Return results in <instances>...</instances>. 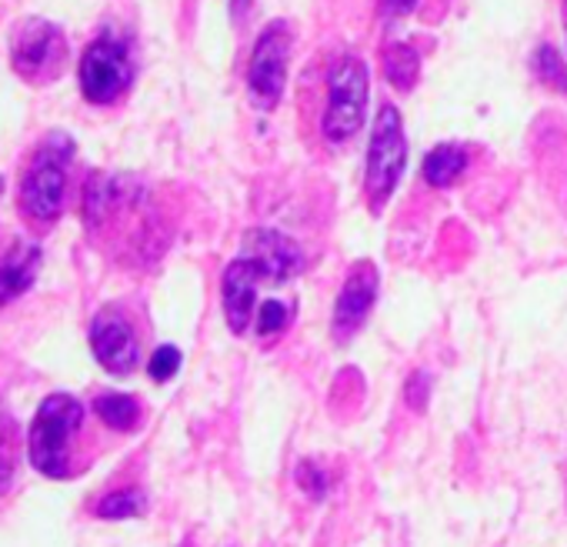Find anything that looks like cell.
I'll use <instances>...</instances> for the list:
<instances>
[{"instance_id": "obj_1", "label": "cell", "mask_w": 567, "mask_h": 547, "mask_svg": "<svg viewBox=\"0 0 567 547\" xmlns=\"http://www.w3.org/2000/svg\"><path fill=\"white\" fill-rule=\"evenodd\" d=\"M81 214L87 230L127 264L157 260L171 240L164 217L151 204V194L134 177L94 171L84 184Z\"/></svg>"}, {"instance_id": "obj_2", "label": "cell", "mask_w": 567, "mask_h": 547, "mask_svg": "<svg viewBox=\"0 0 567 547\" xmlns=\"http://www.w3.org/2000/svg\"><path fill=\"white\" fill-rule=\"evenodd\" d=\"M87 411L71 394H51L41 401L31 434H28V457L31 464L54 481L78 477L87 471L91 444H87Z\"/></svg>"}, {"instance_id": "obj_3", "label": "cell", "mask_w": 567, "mask_h": 547, "mask_svg": "<svg viewBox=\"0 0 567 547\" xmlns=\"http://www.w3.org/2000/svg\"><path fill=\"white\" fill-rule=\"evenodd\" d=\"M74 154H78V144L64 131H51L38 144V151L24 171V180H21V210L28 220L48 227L64 214L68 171L74 164Z\"/></svg>"}, {"instance_id": "obj_4", "label": "cell", "mask_w": 567, "mask_h": 547, "mask_svg": "<svg viewBox=\"0 0 567 547\" xmlns=\"http://www.w3.org/2000/svg\"><path fill=\"white\" fill-rule=\"evenodd\" d=\"M368 91H371V74L358 54H344L338 64H331V71H328V107L321 117V137L331 147L348 144L364 127Z\"/></svg>"}, {"instance_id": "obj_5", "label": "cell", "mask_w": 567, "mask_h": 547, "mask_svg": "<svg viewBox=\"0 0 567 547\" xmlns=\"http://www.w3.org/2000/svg\"><path fill=\"white\" fill-rule=\"evenodd\" d=\"M408 167V137H404V117L394 104H381L371 131L368 147V171H364V194L368 207L374 214L384 210L391 194L401 184V174Z\"/></svg>"}, {"instance_id": "obj_6", "label": "cell", "mask_w": 567, "mask_h": 547, "mask_svg": "<svg viewBox=\"0 0 567 547\" xmlns=\"http://www.w3.org/2000/svg\"><path fill=\"white\" fill-rule=\"evenodd\" d=\"M78 81H81V94L87 104H114L117 97L127 94V87L134 84V54L131 44L124 38H117L114 31L97 34L81 58L78 68Z\"/></svg>"}, {"instance_id": "obj_7", "label": "cell", "mask_w": 567, "mask_h": 547, "mask_svg": "<svg viewBox=\"0 0 567 547\" xmlns=\"http://www.w3.org/2000/svg\"><path fill=\"white\" fill-rule=\"evenodd\" d=\"M295 48V31L288 21H274L254 41L247 61V94L257 111H274L288 87V61Z\"/></svg>"}, {"instance_id": "obj_8", "label": "cell", "mask_w": 567, "mask_h": 547, "mask_svg": "<svg viewBox=\"0 0 567 547\" xmlns=\"http://www.w3.org/2000/svg\"><path fill=\"white\" fill-rule=\"evenodd\" d=\"M68 41L54 21L31 18L18 28L11 41V64L28 84H48L64 71Z\"/></svg>"}, {"instance_id": "obj_9", "label": "cell", "mask_w": 567, "mask_h": 547, "mask_svg": "<svg viewBox=\"0 0 567 547\" xmlns=\"http://www.w3.org/2000/svg\"><path fill=\"white\" fill-rule=\"evenodd\" d=\"M91 351L107 374H131L141 364V338L131 314L121 308H104L91 321Z\"/></svg>"}, {"instance_id": "obj_10", "label": "cell", "mask_w": 567, "mask_h": 547, "mask_svg": "<svg viewBox=\"0 0 567 547\" xmlns=\"http://www.w3.org/2000/svg\"><path fill=\"white\" fill-rule=\"evenodd\" d=\"M378 288H381V274H378V267L371 260H358L348 270V281H344V288L338 295L334 321H331V331H334L338 344H348V341L358 338V331L371 318V308L378 301Z\"/></svg>"}, {"instance_id": "obj_11", "label": "cell", "mask_w": 567, "mask_h": 547, "mask_svg": "<svg viewBox=\"0 0 567 547\" xmlns=\"http://www.w3.org/2000/svg\"><path fill=\"white\" fill-rule=\"evenodd\" d=\"M244 257L257 264L264 285H288L308 267L305 250L288 234L270 230V227H254L244 234Z\"/></svg>"}, {"instance_id": "obj_12", "label": "cell", "mask_w": 567, "mask_h": 547, "mask_svg": "<svg viewBox=\"0 0 567 547\" xmlns=\"http://www.w3.org/2000/svg\"><path fill=\"white\" fill-rule=\"evenodd\" d=\"M264 278L250 257H237L227 264L224 278H220V305H224V318L227 328L240 338L250 331L254 311H257V291H260Z\"/></svg>"}, {"instance_id": "obj_13", "label": "cell", "mask_w": 567, "mask_h": 547, "mask_svg": "<svg viewBox=\"0 0 567 547\" xmlns=\"http://www.w3.org/2000/svg\"><path fill=\"white\" fill-rule=\"evenodd\" d=\"M41 260H44L41 247L24 237H14L4 247V254H0V308L18 301L38 281Z\"/></svg>"}, {"instance_id": "obj_14", "label": "cell", "mask_w": 567, "mask_h": 547, "mask_svg": "<svg viewBox=\"0 0 567 547\" xmlns=\"http://www.w3.org/2000/svg\"><path fill=\"white\" fill-rule=\"evenodd\" d=\"M464 171H467V151L461 144H437L424 157V167H421L431 187H451Z\"/></svg>"}, {"instance_id": "obj_15", "label": "cell", "mask_w": 567, "mask_h": 547, "mask_svg": "<svg viewBox=\"0 0 567 547\" xmlns=\"http://www.w3.org/2000/svg\"><path fill=\"white\" fill-rule=\"evenodd\" d=\"M97 417L111 427V431H134L141 424V404L131 394L121 391H107L94 401Z\"/></svg>"}, {"instance_id": "obj_16", "label": "cell", "mask_w": 567, "mask_h": 547, "mask_svg": "<svg viewBox=\"0 0 567 547\" xmlns=\"http://www.w3.org/2000/svg\"><path fill=\"white\" fill-rule=\"evenodd\" d=\"M384 74L398 91H411L421 74V54L411 44H391L384 51Z\"/></svg>"}, {"instance_id": "obj_17", "label": "cell", "mask_w": 567, "mask_h": 547, "mask_svg": "<svg viewBox=\"0 0 567 547\" xmlns=\"http://www.w3.org/2000/svg\"><path fill=\"white\" fill-rule=\"evenodd\" d=\"M147 510V494L141 487H121L97 500V517L104 520H131Z\"/></svg>"}, {"instance_id": "obj_18", "label": "cell", "mask_w": 567, "mask_h": 547, "mask_svg": "<svg viewBox=\"0 0 567 547\" xmlns=\"http://www.w3.org/2000/svg\"><path fill=\"white\" fill-rule=\"evenodd\" d=\"M18 471V424L0 407V494H8Z\"/></svg>"}, {"instance_id": "obj_19", "label": "cell", "mask_w": 567, "mask_h": 547, "mask_svg": "<svg viewBox=\"0 0 567 547\" xmlns=\"http://www.w3.org/2000/svg\"><path fill=\"white\" fill-rule=\"evenodd\" d=\"M530 68H534V78H537L540 84L554 87L557 94H567V64H564V58L557 54L554 44H540V48L534 51Z\"/></svg>"}, {"instance_id": "obj_20", "label": "cell", "mask_w": 567, "mask_h": 547, "mask_svg": "<svg viewBox=\"0 0 567 547\" xmlns=\"http://www.w3.org/2000/svg\"><path fill=\"white\" fill-rule=\"evenodd\" d=\"M291 318H295V311H291L288 305H284V301H260L254 331H257L260 341H270V338H277V334L288 331Z\"/></svg>"}, {"instance_id": "obj_21", "label": "cell", "mask_w": 567, "mask_h": 547, "mask_svg": "<svg viewBox=\"0 0 567 547\" xmlns=\"http://www.w3.org/2000/svg\"><path fill=\"white\" fill-rule=\"evenodd\" d=\"M181 371V351L177 348H171V344H164V348H157L154 354H151V364H147V374L157 381V384H164V381H171L174 374Z\"/></svg>"}, {"instance_id": "obj_22", "label": "cell", "mask_w": 567, "mask_h": 547, "mask_svg": "<svg viewBox=\"0 0 567 547\" xmlns=\"http://www.w3.org/2000/svg\"><path fill=\"white\" fill-rule=\"evenodd\" d=\"M298 484L311 494V497H324L328 494V474L315 464V461H305L301 467H298Z\"/></svg>"}, {"instance_id": "obj_23", "label": "cell", "mask_w": 567, "mask_h": 547, "mask_svg": "<svg viewBox=\"0 0 567 547\" xmlns=\"http://www.w3.org/2000/svg\"><path fill=\"white\" fill-rule=\"evenodd\" d=\"M427 394H431V378L424 371H414L411 381L404 384V401L414 407V411H424L427 407Z\"/></svg>"}, {"instance_id": "obj_24", "label": "cell", "mask_w": 567, "mask_h": 547, "mask_svg": "<svg viewBox=\"0 0 567 547\" xmlns=\"http://www.w3.org/2000/svg\"><path fill=\"white\" fill-rule=\"evenodd\" d=\"M414 4H417V0H381V14H384L388 21H398V18H404V14H411Z\"/></svg>"}, {"instance_id": "obj_25", "label": "cell", "mask_w": 567, "mask_h": 547, "mask_svg": "<svg viewBox=\"0 0 567 547\" xmlns=\"http://www.w3.org/2000/svg\"><path fill=\"white\" fill-rule=\"evenodd\" d=\"M0 190H4V180H0Z\"/></svg>"}, {"instance_id": "obj_26", "label": "cell", "mask_w": 567, "mask_h": 547, "mask_svg": "<svg viewBox=\"0 0 567 547\" xmlns=\"http://www.w3.org/2000/svg\"><path fill=\"white\" fill-rule=\"evenodd\" d=\"M564 11H567V0H564Z\"/></svg>"}]
</instances>
